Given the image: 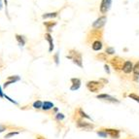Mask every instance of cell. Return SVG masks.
Listing matches in <instances>:
<instances>
[{"instance_id": "1", "label": "cell", "mask_w": 139, "mask_h": 139, "mask_svg": "<svg viewBox=\"0 0 139 139\" xmlns=\"http://www.w3.org/2000/svg\"><path fill=\"white\" fill-rule=\"evenodd\" d=\"M66 58L68 59H71L72 62L77 66H79L80 68H83V58H82V55L80 52L72 49V50L69 51V54L66 55Z\"/></svg>"}, {"instance_id": "2", "label": "cell", "mask_w": 139, "mask_h": 139, "mask_svg": "<svg viewBox=\"0 0 139 139\" xmlns=\"http://www.w3.org/2000/svg\"><path fill=\"white\" fill-rule=\"evenodd\" d=\"M86 86L87 90L91 92H98L103 87V84L100 81H89L87 82Z\"/></svg>"}, {"instance_id": "3", "label": "cell", "mask_w": 139, "mask_h": 139, "mask_svg": "<svg viewBox=\"0 0 139 139\" xmlns=\"http://www.w3.org/2000/svg\"><path fill=\"white\" fill-rule=\"evenodd\" d=\"M107 22V18L106 16H102L99 17L98 19H96L92 23V28L94 29H101L105 25V23Z\"/></svg>"}, {"instance_id": "4", "label": "cell", "mask_w": 139, "mask_h": 139, "mask_svg": "<svg viewBox=\"0 0 139 139\" xmlns=\"http://www.w3.org/2000/svg\"><path fill=\"white\" fill-rule=\"evenodd\" d=\"M78 128H81V130H91L94 128V125L91 123H87V122H85L81 119V120H78L77 123H76Z\"/></svg>"}, {"instance_id": "5", "label": "cell", "mask_w": 139, "mask_h": 139, "mask_svg": "<svg viewBox=\"0 0 139 139\" xmlns=\"http://www.w3.org/2000/svg\"><path fill=\"white\" fill-rule=\"evenodd\" d=\"M112 5V0H102L99 6V11L101 14H106Z\"/></svg>"}, {"instance_id": "6", "label": "cell", "mask_w": 139, "mask_h": 139, "mask_svg": "<svg viewBox=\"0 0 139 139\" xmlns=\"http://www.w3.org/2000/svg\"><path fill=\"white\" fill-rule=\"evenodd\" d=\"M110 63L112 64L114 69L119 70V69H123V65L125 63V61H123V59H121L120 58H115L111 59Z\"/></svg>"}, {"instance_id": "7", "label": "cell", "mask_w": 139, "mask_h": 139, "mask_svg": "<svg viewBox=\"0 0 139 139\" xmlns=\"http://www.w3.org/2000/svg\"><path fill=\"white\" fill-rule=\"evenodd\" d=\"M96 98L101 99V100H104V101H108V102H112V103H119V102H120L117 98H115V97L111 96V95L106 94H98V95L96 96Z\"/></svg>"}, {"instance_id": "8", "label": "cell", "mask_w": 139, "mask_h": 139, "mask_svg": "<svg viewBox=\"0 0 139 139\" xmlns=\"http://www.w3.org/2000/svg\"><path fill=\"white\" fill-rule=\"evenodd\" d=\"M20 80V77H19V75H15V76H9V77L7 78V80L4 82V85H3V87L4 89H6L11 84H15L16 82H19Z\"/></svg>"}, {"instance_id": "9", "label": "cell", "mask_w": 139, "mask_h": 139, "mask_svg": "<svg viewBox=\"0 0 139 139\" xmlns=\"http://www.w3.org/2000/svg\"><path fill=\"white\" fill-rule=\"evenodd\" d=\"M122 70H123V72L125 73V74H130V73H131V72L133 71L132 62L130 61V60H126V61H125Z\"/></svg>"}, {"instance_id": "10", "label": "cell", "mask_w": 139, "mask_h": 139, "mask_svg": "<svg viewBox=\"0 0 139 139\" xmlns=\"http://www.w3.org/2000/svg\"><path fill=\"white\" fill-rule=\"evenodd\" d=\"M71 87H70V90L71 91H77V90H79L80 89V87H81V79H79V78H72L71 80Z\"/></svg>"}, {"instance_id": "11", "label": "cell", "mask_w": 139, "mask_h": 139, "mask_svg": "<svg viewBox=\"0 0 139 139\" xmlns=\"http://www.w3.org/2000/svg\"><path fill=\"white\" fill-rule=\"evenodd\" d=\"M45 40L47 41V42L49 43V52L52 53L53 51H54V48H55V46H54V40H53V37L52 35L50 34V33H46L45 34Z\"/></svg>"}, {"instance_id": "12", "label": "cell", "mask_w": 139, "mask_h": 139, "mask_svg": "<svg viewBox=\"0 0 139 139\" xmlns=\"http://www.w3.org/2000/svg\"><path fill=\"white\" fill-rule=\"evenodd\" d=\"M105 131L107 132L108 135H110L112 138L118 139L120 137V130H112V128H107L105 130Z\"/></svg>"}, {"instance_id": "13", "label": "cell", "mask_w": 139, "mask_h": 139, "mask_svg": "<svg viewBox=\"0 0 139 139\" xmlns=\"http://www.w3.org/2000/svg\"><path fill=\"white\" fill-rule=\"evenodd\" d=\"M102 47H103V45H102V42H101L100 40H95L91 44V49L94 50V52L100 51L101 49H102Z\"/></svg>"}, {"instance_id": "14", "label": "cell", "mask_w": 139, "mask_h": 139, "mask_svg": "<svg viewBox=\"0 0 139 139\" xmlns=\"http://www.w3.org/2000/svg\"><path fill=\"white\" fill-rule=\"evenodd\" d=\"M44 25L46 26V28L48 30V33H50L52 31L53 27H55L56 25V22H53V20H50V22H44Z\"/></svg>"}, {"instance_id": "15", "label": "cell", "mask_w": 139, "mask_h": 139, "mask_svg": "<svg viewBox=\"0 0 139 139\" xmlns=\"http://www.w3.org/2000/svg\"><path fill=\"white\" fill-rule=\"evenodd\" d=\"M15 37H16V40L18 41V43H19V45L20 46V47H23V46L25 45L26 39L24 38V36L19 35V34H16Z\"/></svg>"}, {"instance_id": "16", "label": "cell", "mask_w": 139, "mask_h": 139, "mask_svg": "<svg viewBox=\"0 0 139 139\" xmlns=\"http://www.w3.org/2000/svg\"><path fill=\"white\" fill-rule=\"evenodd\" d=\"M54 108V103L51 102V101H44L43 102V106H42V109L44 111H49Z\"/></svg>"}, {"instance_id": "17", "label": "cell", "mask_w": 139, "mask_h": 139, "mask_svg": "<svg viewBox=\"0 0 139 139\" xmlns=\"http://www.w3.org/2000/svg\"><path fill=\"white\" fill-rule=\"evenodd\" d=\"M58 12H54V13H47V14L42 15V18L43 19H53V18L58 17Z\"/></svg>"}, {"instance_id": "18", "label": "cell", "mask_w": 139, "mask_h": 139, "mask_svg": "<svg viewBox=\"0 0 139 139\" xmlns=\"http://www.w3.org/2000/svg\"><path fill=\"white\" fill-rule=\"evenodd\" d=\"M78 113H79V115H80V117H81L82 119H89V120H91V118L89 115H87V113H85L84 111H83V109H81V108H79L78 109Z\"/></svg>"}, {"instance_id": "19", "label": "cell", "mask_w": 139, "mask_h": 139, "mask_svg": "<svg viewBox=\"0 0 139 139\" xmlns=\"http://www.w3.org/2000/svg\"><path fill=\"white\" fill-rule=\"evenodd\" d=\"M133 74L134 76H139V61L136 62L135 65L133 66Z\"/></svg>"}, {"instance_id": "20", "label": "cell", "mask_w": 139, "mask_h": 139, "mask_svg": "<svg viewBox=\"0 0 139 139\" xmlns=\"http://www.w3.org/2000/svg\"><path fill=\"white\" fill-rule=\"evenodd\" d=\"M42 106H43V102L41 100H37L33 103V108H35V109H41Z\"/></svg>"}, {"instance_id": "21", "label": "cell", "mask_w": 139, "mask_h": 139, "mask_svg": "<svg viewBox=\"0 0 139 139\" xmlns=\"http://www.w3.org/2000/svg\"><path fill=\"white\" fill-rule=\"evenodd\" d=\"M115 49L113 47H107L106 48V51H105V54L106 55H114L115 54Z\"/></svg>"}, {"instance_id": "22", "label": "cell", "mask_w": 139, "mask_h": 139, "mask_svg": "<svg viewBox=\"0 0 139 139\" xmlns=\"http://www.w3.org/2000/svg\"><path fill=\"white\" fill-rule=\"evenodd\" d=\"M97 135L102 137V138H106L107 136H108V134H107V132L105 131V130H98V131H97Z\"/></svg>"}, {"instance_id": "23", "label": "cell", "mask_w": 139, "mask_h": 139, "mask_svg": "<svg viewBox=\"0 0 139 139\" xmlns=\"http://www.w3.org/2000/svg\"><path fill=\"white\" fill-rule=\"evenodd\" d=\"M18 134H19V132H18V131H12V132H9L8 134H6L4 138H5V139H9V138H11L12 136L18 135Z\"/></svg>"}, {"instance_id": "24", "label": "cell", "mask_w": 139, "mask_h": 139, "mask_svg": "<svg viewBox=\"0 0 139 139\" xmlns=\"http://www.w3.org/2000/svg\"><path fill=\"white\" fill-rule=\"evenodd\" d=\"M128 96L131 98V99H133V100H135L137 101V102H139V95H137V94H130Z\"/></svg>"}, {"instance_id": "25", "label": "cell", "mask_w": 139, "mask_h": 139, "mask_svg": "<svg viewBox=\"0 0 139 139\" xmlns=\"http://www.w3.org/2000/svg\"><path fill=\"white\" fill-rule=\"evenodd\" d=\"M64 118H65V116L61 113H58L55 115V120H58V121H62Z\"/></svg>"}, {"instance_id": "26", "label": "cell", "mask_w": 139, "mask_h": 139, "mask_svg": "<svg viewBox=\"0 0 139 139\" xmlns=\"http://www.w3.org/2000/svg\"><path fill=\"white\" fill-rule=\"evenodd\" d=\"M106 54H99L96 55L97 58H99V60H106Z\"/></svg>"}, {"instance_id": "27", "label": "cell", "mask_w": 139, "mask_h": 139, "mask_svg": "<svg viewBox=\"0 0 139 139\" xmlns=\"http://www.w3.org/2000/svg\"><path fill=\"white\" fill-rule=\"evenodd\" d=\"M58 55H59L58 53H55V55H54V59H55V64L56 65L59 64V58H58Z\"/></svg>"}, {"instance_id": "28", "label": "cell", "mask_w": 139, "mask_h": 139, "mask_svg": "<svg viewBox=\"0 0 139 139\" xmlns=\"http://www.w3.org/2000/svg\"><path fill=\"white\" fill-rule=\"evenodd\" d=\"M4 97H5L6 99H8V100H9L10 102H12V103H14V104H16V105H18V102H17V101H15L14 99H12V98H11V97H9L8 95H6V94H5V95H4Z\"/></svg>"}, {"instance_id": "29", "label": "cell", "mask_w": 139, "mask_h": 139, "mask_svg": "<svg viewBox=\"0 0 139 139\" xmlns=\"http://www.w3.org/2000/svg\"><path fill=\"white\" fill-rule=\"evenodd\" d=\"M6 130H7V126H4V125H1V123H0V133L3 132V131H5Z\"/></svg>"}, {"instance_id": "30", "label": "cell", "mask_w": 139, "mask_h": 139, "mask_svg": "<svg viewBox=\"0 0 139 139\" xmlns=\"http://www.w3.org/2000/svg\"><path fill=\"white\" fill-rule=\"evenodd\" d=\"M104 68H105V71H106L108 74H110V69H109V66H108L107 64H105L104 65Z\"/></svg>"}, {"instance_id": "31", "label": "cell", "mask_w": 139, "mask_h": 139, "mask_svg": "<svg viewBox=\"0 0 139 139\" xmlns=\"http://www.w3.org/2000/svg\"><path fill=\"white\" fill-rule=\"evenodd\" d=\"M4 95H5V94H4V92L2 91V87L0 86V98H3Z\"/></svg>"}, {"instance_id": "32", "label": "cell", "mask_w": 139, "mask_h": 139, "mask_svg": "<svg viewBox=\"0 0 139 139\" xmlns=\"http://www.w3.org/2000/svg\"><path fill=\"white\" fill-rule=\"evenodd\" d=\"M4 3H5V5H6V14L8 15V11H7V7H8V2H7V0H4Z\"/></svg>"}, {"instance_id": "33", "label": "cell", "mask_w": 139, "mask_h": 139, "mask_svg": "<svg viewBox=\"0 0 139 139\" xmlns=\"http://www.w3.org/2000/svg\"><path fill=\"white\" fill-rule=\"evenodd\" d=\"M3 0H0V10H2V8H3V2H2Z\"/></svg>"}, {"instance_id": "34", "label": "cell", "mask_w": 139, "mask_h": 139, "mask_svg": "<svg viewBox=\"0 0 139 139\" xmlns=\"http://www.w3.org/2000/svg\"><path fill=\"white\" fill-rule=\"evenodd\" d=\"M37 139H45V138H43V137H38Z\"/></svg>"}]
</instances>
